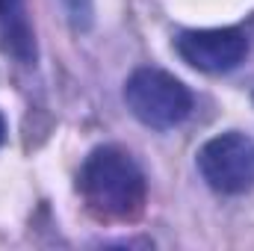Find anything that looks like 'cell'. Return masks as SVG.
Segmentation results:
<instances>
[{
  "mask_svg": "<svg viewBox=\"0 0 254 251\" xmlns=\"http://www.w3.org/2000/svg\"><path fill=\"white\" fill-rule=\"evenodd\" d=\"M125 104L145 127L172 130L192 113V92L163 68H136L125 83Z\"/></svg>",
  "mask_w": 254,
  "mask_h": 251,
  "instance_id": "cell-2",
  "label": "cell"
},
{
  "mask_svg": "<svg viewBox=\"0 0 254 251\" xmlns=\"http://www.w3.org/2000/svg\"><path fill=\"white\" fill-rule=\"evenodd\" d=\"M77 192L98 222L127 225L145 213L148 181L127 151L119 145H101L80 166Z\"/></svg>",
  "mask_w": 254,
  "mask_h": 251,
  "instance_id": "cell-1",
  "label": "cell"
},
{
  "mask_svg": "<svg viewBox=\"0 0 254 251\" xmlns=\"http://www.w3.org/2000/svg\"><path fill=\"white\" fill-rule=\"evenodd\" d=\"M6 142V122H3V116H0V145Z\"/></svg>",
  "mask_w": 254,
  "mask_h": 251,
  "instance_id": "cell-7",
  "label": "cell"
},
{
  "mask_svg": "<svg viewBox=\"0 0 254 251\" xmlns=\"http://www.w3.org/2000/svg\"><path fill=\"white\" fill-rule=\"evenodd\" d=\"M0 6H3V0H0Z\"/></svg>",
  "mask_w": 254,
  "mask_h": 251,
  "instance_id": "cell-8",
  "label": "cell"
},
{
  "mask_svg": "<svg viewBox=\"0 0 254 251\" xmlns=\"http://www.w3.org/2000/svg\"><path fill=\"white\" fill-rule=\"evenodd\" d=\"M178 57L195 71L225 74L234 71L249 54V39L240 27H210V30H187L175 39Z\"/></svg>",
  "mask_w": 254,
  "mask_h": 251,
  "instance_id": "cell-4",
  "label": "cell"
},
{
  "mask_svg": "<svg viewBox=\"0 0 254 251\" xmlns=\"http://www.w3.org/2000/svg\"><path fill=\"white\" fill-rule=\"evenodd\" d=\"M65 18L74 33H89L95 24V0H63Z\"/></svg>",
  "mask_w": 254,
  "mask_h": 251,
  "instance_id": "cell-6",
  "label": "cell"
},
{
  "mask_svg": "<svg viewBox=\"0 0 254 251\" xmlns=\"http://www.w3.org/2000/svg\"><path fill=\"white\" fill-rule=\"evenodd\" d=\"M198 172L222 195H243L254 187V139L246 133H219L198 148Z\"/></svg>",
  "mask_w": 254,
  "mask_h": 251,
  "instance_id": "cell-3",
  "label": "cell"
},
{
  "mask_svg": "<svg viewBox=\"0 0 254 251\" xmlns=\"http://www.w3.org/2000/svg\"><path fill=\"white\" fill-rule=\"evenodd\" d=\"M0 27H3V39L6 48L21 60V63H36V39L27 21V9L24 0H3L0 6Z\"/></svg>",
  "mask_w": 254,
  "mask_h": 251,
  "instance_id": "cell-5",
  "label": "cell"
}]
</instances>
